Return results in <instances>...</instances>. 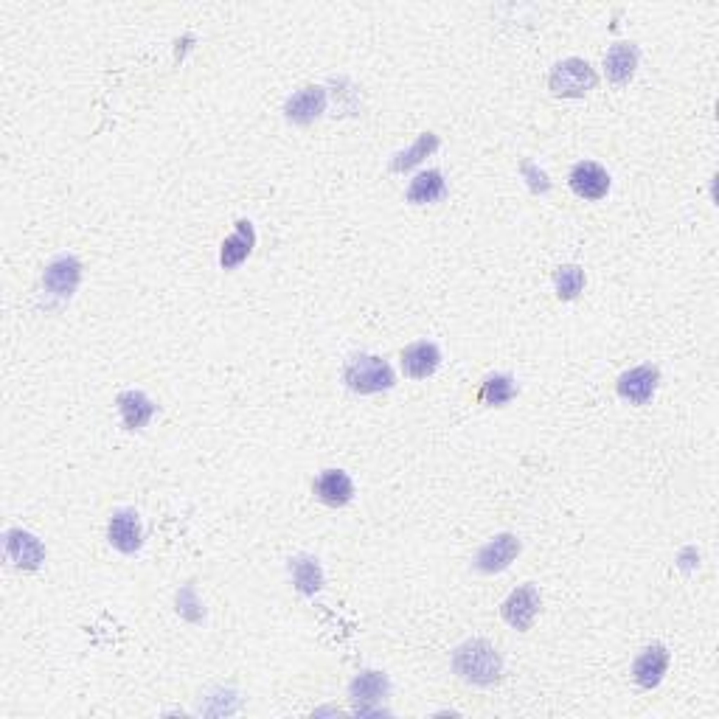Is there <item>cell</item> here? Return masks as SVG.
<instances>
[{"label": "cell", "mask_w": 719, "mask_h": 719, "mask_svg": "<svg viewBox=\"0 0 719 719\" xmlns=\"http://www.w3.org/2000/svg\"><path fill=\"white\" fill-rule=\"evenodd\" d=\"M691 559H700V554H697L694 548H686V551L680 554V565H683L686 571H689V568H694V562H691Z\"/></svg>", "instance_id": "obj_26"}, {"label": "cell", "mask_w": 719, "mask_h": 719, "mask_svg": "<svg viewBox=\"0 0 719 719\" xmlns=\"http://www.w3.org/2000/svg\"><path fill=\"white\" fill-rule=\"evenodd\" d=\"M520 172H523V177L529 180V186L534 194H545V191H551V180H548V175H545L543 169H537V166H534L531 161L520 163Z\"/></svg>", "instance_id": "obj_24"}, {"label": "cell", "mask_w": 719, "mask_h": 719, "mask_svg": "<svg viewBox=\"0 0 719 719\" xmlns=\"http://www.w3.org/2000/svg\"><path fill=\"white\" fill-rule=\"evenodd\" d=\"M453 672L472 686H495L503 675V658L486 638H470L455 646Z\"/></svg>", "instance_id": "obj_1"}, {"label": "cell", "mask_w": 719, "mask_h": 719, "mask_svg": "<svg viewBox=\"0 0 719 719\" xmlns=\"http://www.w3.org/2000/svg\"><path fill=\"white\" fill-rule=\"evenodd\" d=\"M253 245H256V231H253V225H250L248 220H239L236 222L234 236H228V239L222 242L220 265L225 267V270H236V267L248 259Z\"/></svg>", "instance_id": "obj_16"}, {"label": "cell", "mask_w": 719, "mask_h": 719, "mask_svg": "<svg viewBox=\"0 0 719 719\" xmlns=\"http://www.w3.org/2000/svg\"><path fill=\"white\" fill-rule=\"evenodd\" d=\"M596 85H599V74L593 71V65L587 59L579 57H568L557 62L551 76H548L551 93L562 96V99H582Z\"/></svg>", "instance_id": "obj_3"}, {"label": "cell", "mask_w": 719, "mask_h": 719, "mask_svg": "<svg viewBox=\"0 0 719 719\" xmlns=\"http://www.w3.org/2000/svg\"><path fill=\"white\" fill-rule=\"evenodd\" d=\"M79 281H82V262H79L76 256H71V253L57 256L51 265L45 267L43 273L45 293L51 295V298H57L59 304L68 301V298L76 293Z\"/></svg>", "instance_id": "obj_5"}, {"label": "cell", "mask_w": 719, "mask_h": 719, "mask_svg": "<svg viewBox=\"0 0 719 719\" xmlns=\"http://www.w3.org/2000/svg\"><path fill=\"white\" fill-rule=\"evenodd\" d=\"M290 576H293V585L301 596H315V593H321L323 568L315 557L298 554L295 559H290Z\"/></svg>", "instance_id": "obj_20"}, {"label": "cell", "mask_w": 719, "mask_h": 719, "mask_svg": "<svg viewBox=\"0 0 719 719\" xmlns=\"http://www.w3.org/2000/svg\"><path fill=\"white\" fill-rule=\"evenodd\" d=\"M666 669H669V649L663 644H649L632 663V680L641 689H655L661 686Z\"/></svg>", "instance_id": "obj_13"}, {"label": "cell", "mask_w": 719, "mask_h": 719, "mask_svg": "<svg viewBox=\"0 0 719 719\" xmlns=\"http://www.w3.org/2000/svg\"><path fill=\"white\" fill-rule=\"evenodd\" d=\"M343 382L354 394H380L391 391L397 385V374L388 360H382L377 354H354L343 366Z\"/></svg>", "instance_id": "obj_2"}, {"label": "cell", "mask_w": 719, "mask_h": 719, "mask_svg": "<svg viewBox=\"0 0 719 719\" xmlns=\"http://www.w3.org/2000/svg\"><path fill=\"white\" fill-rule=\"evenodd\" d=\"M517 397V385L509 374H492L481 382V391H478V399L484 405H492V408H500L506 402H512Z\"/></svg>", "instance_id": "obj_22"}, {"label": "cell", "mask_w": 719, "mask_h": 719, "mask_svg": "<svg viewBox=\"0 0 719 719\" xmlns=\"http://www.w3.org/2000/svg\"><path fill=\"white\" fill-rule=\"evenodd\" d=\"M441 147V141H439V135L436 133H422L419 135V141L413 144V147H408L405 152H399L397 158L391 161V172H408V169H413V166H419V163L425 161V158H430L436 149Z\"/></svg>", "instance_id": "obj_21"}, {"label": "cell", "mask_w": 719, "mask_h": 719, "mask_svg": "<svg viewBox=\"0 0 719 719\" xmlns=\"http://www.w3.org/2000/svg\"><path fill=\"white\" fill-rule=\"evenodd\" d=\"M568 183H571L573 194L582 197V200H602L610 191V175H607L602 163L596 161L576 163L571 175H568Z\"/></svg>", "instance_id": "obj_10"}, {"label": "cell", "mask_w": 719, "mask_h": 719, "mask_svg": "<svg viewBox=\"0 0 719 719\" xmlns=\"http://www.w3.org/2000/svg\"><path fill=\"white\" fill-rule=\"evenodd\" d=\"M658 382H661V371L655 366H635L630 371H624L616 382L618 397L630 405H646L649 399L655 397L658 391Z\"/></svg>", "instance_id": "obj_7"}, {"label": "cell", "mask_w": 719, "mask_h": 719, "mask_svg": "<svg viewBox=\"0 0 719 719\" xmlns=\"http://www.w3.org/2000/svg\"><path fill=\"white\" fill-rule=\"evenodd\" d=\"M326 102H329L326 88L309 85V88L298 90V93H293V96L284 102V116H287V121H293V124L307 127L315 118H321L323 113H326Z\"/></svg>", "instance_id": "obj_12"}, {"label": "cell", "mask_w": 719, "mask_h": 719, "mask_svg": "<svg viewBox=\"0 0 719 719\" xmlns=\"http://www.w3.org/2000/svg\"><path fill=\"white\" fill-rule=\"evenodd\" d=\"M441 366V352L436 343L430 340H416L411 346H405L402 352V371L411 380H427L430 374H436Z\"/></svg>", "instance_id": "obj_14"}, {"label": "cell", "mask_w": 719, "mask_h": 719, "mask_svg": "<svg viewBox=\"0 0 719 719\" xmlns=\"http://www.w3.org/2000/svg\"><path fill=\"white\" fill-rule=\"evenodd\" d=\"M638 48L632 43H616L607 54H604V68H607V79L613 85H627L635 68H638Z\"/></svg>", "instance_id": "obj_18"}, {"label": "cell", "mask_w": 719, "mask_h": 719, "mask_svg": "<svg viewBox=\"0 0 719 719\" xmlns=\"http://www.w3.org/2000/svg\"><path fill=\"white\" fill-rule=\"evenodd\" d=\"M312 489H315L318 500L332 506V509H340L354 498V481L343 470H323L315 478Z\"/></svg>", "instance_id": "obj_15"}, {"label": "cell", "mask_w": 719, "mask_h": 719, "mask_svg": "<svg viewBox=\"0 0 719 719\" xmlns=\"http://www.w3.org/2000/svg\"><path fill=\"white\" fill-rule=\"evenodd\" d=\"M194 607H200V604H197V596H194V587L186 585L183 590H180V593H177V610L189 618V621H197V616L191 613Z\"/></svg>", "instance_id": "obj_25"}, {"label": "cell", "mask_w": 719, "mask_h": 719, "mask_svg": "<svg viewBox=\"0 0 719 719\" xmlns=\"http://www.w3.org/2000/svg\"><path fill=\"white\" fill-rule=\"evenodd\" d=\"M540 590L534 585H520L506 596V602L500 604V616L514 630L526 632L534 624V618L540 613Z\"/></svg>", "instance_id": "obj_6"}, {"label": "cell", "mask_w": 719, "mask_h": 719, "mask_svg": "<svg viewBox=\"0 0 719 719\" xmlns=\"http://www.w3.org/2000/svg\"><path fill=\"white\" fill-rule=\"evenodd\" d=\"M554 284H557V295L562 301H573L585 290V270L579 265H562L554 273Z\"/></svg>", "instance_id": "obj_23"}, {"label": "cell", "mask_w": 719, "mask_h": 719, "mask_svg": "<svg viewBox=\"0 0 719 719\" xmlns=\"http://www.w3.org/2000/svg\"><path fill=\"white\" fill-rule=\"evenodd\" d=\"M520 551H523V545L517 540V534H509V531H503L498 537H492L489 543L475 554V571L481 573H500L506 571L509 565H512L514 559L520 557Z\"/></svg>", "instance_id": "obj_8"}, {"label": "cell", "mask_w": 719, "mask_h": 719, "mask_svg": "<svg viewBox=\"0 0 719 719\" xmlns=\"http://www.w3.org/2000/svg\"><path fill=\"white\" fill-rule=\"evenodd\" d=\"M408 203L411 206H427V203H439L447 197V180L439 169H427L422 175H416L408 186Z\"/></svg>", "instance_id": "obj_19"}, {"label": "cell", "mask_w": 719, "mask_h": 719, "mask_svg": "<svg viewBox=\"0 0 719 719\" xmlns=\"http://www.w3.org/2000/svg\"><path fill=\"white\" fill-rule=\"evenodd\" d=\"M388 691H391L388 677L382 675V672L368 669V672H360V675L349 683V700H352L354 711H357L360 717L382 714L380 703L388 697Z\"/></svg>", "instance_id": "obj_4"}, {"label": "cell", "mask_w": 719, "mask_h": 719, "mask_svg": "<svg viewBox=\"0 0 719 719\" xmlns=\"http://www.w3.org/2000/svg\"><path fill=\"white\" fill-rule=\"evenodd\" d=\"M6 557L20 571H37L45 562V545L23 529L6 531Z\"/></svg>", "instance_id": "obj_11"}, {"label": "cell", "mask_w": 719, "mask_h": 719, "mask_svg": "<svg viewBox=\"0 0 719 719\" xmlns=\"http://www.w3.org/2000/svg\"><path fill=\"white\" fill-rule=\"evenodd\" d=\"M107 540L116 548L118 554H135L141 543H144V529H141V520L135 509H118L110 517V526H107Z\"/></svg>", "instance_id": "obj_9"}, {"label": "cell", "mask_w": 719, "mask_h": 719, "mask_svg": "<svg viewBox=\"0 0 719 719\" xmlns=\"http://www.w3.org/2000/svg\"><path fill=\"white\" fill-rule=\"evenodd\" d=\"M116 405L127 430H141L155 416V402L144 391H124V394H118Z\"/></svg>", "instance_id": "obj_17"}]
</instances>
